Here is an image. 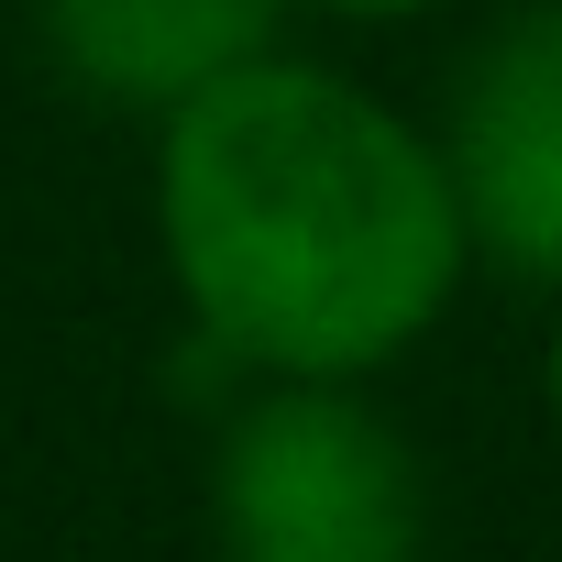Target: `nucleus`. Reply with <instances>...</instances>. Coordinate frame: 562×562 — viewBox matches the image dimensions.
<instances>
[{
  "label": "nucleus",
  "mask_w": 562,
  "mask_h": 562,
  "mask_svg": "<svg viewBox=\"0 0 562 562\" xmlns=\"http://www.w3.org/2000/svg\"><path fill=\"white\" fill-rule=\"evenodd\" d=\"M474 265L562 299V0H507L441 78L430 111Z\"/></svg>",
  "instance_id": "3"
},
{
  "label": "nucleus",
  "mask_w": 562,
  "mask_h": 562,
  "mask_svg": "<svg viewBox=\"0 0 562 562\" xmlns=\"http://www.w3.org/2000/svg\"><path fill=\"white\" fill-rule=\"evenodd\" d=\"M540 408H551V430H562V310H551V342H540Z\"/></svg>",
  "instance_id": "6"
},
{
  "label": "nucleus",
  "mask_w": 562,
  "mask_h": 562,
  "mask_svg": "<svg viewBox=\"0 0 562 562\" xmlns=\"http://www.w3.org/2000/svg\"><path fill=\"white\" fill-rule=\"evenodd\" d=\"M199 496L221 562H430V463L375 386H232Z\"/></svg>",
  "instance_id": "2"
},
{
  "label": "nucleus",
  "mask_w": 562,
  "mask_h": 562,
  "mask_svg": "<svg viewBox=\"0 0 562 562\" xmlns=\"http://www.w3.org/2000/svg\"><path fill=\"white\" fill-rule=\"evenodd\" d=\"M155 254L243 386H375L474 276L430 122L299 45L155 122Z\"/></svg>",
  "instance_id": "1"
},
{
  "label": "nucleus",
  "mask_w": 562,
  "mask_h": 562,
  "mask_svg": "<svg viewBox=\"0 0 562 562\" xmlns=\"http://www.w3.org/2000/svg\"><path fill=\"white\" fill-rule=\"evenodd\" d=\"M34 45L89 111L166 122L288 45V0H34Z\"/></svg>",
  "instance_id": "4"
},
{
  "label": "nucleus",
  "mask_w": 562,
  "mask_h": 562,
  "mask_svg": "<svg viewBox=\"0 0 562 562\" xmlns=\"http://www.w3.org/2000/svg\"><path fill=\"white\" fill-rule=\"evenodd\" d=\"M288 12H321V23H430L452 0H288Z\"/></svg>",
  "instance_id": "5"
}]
</instances>
